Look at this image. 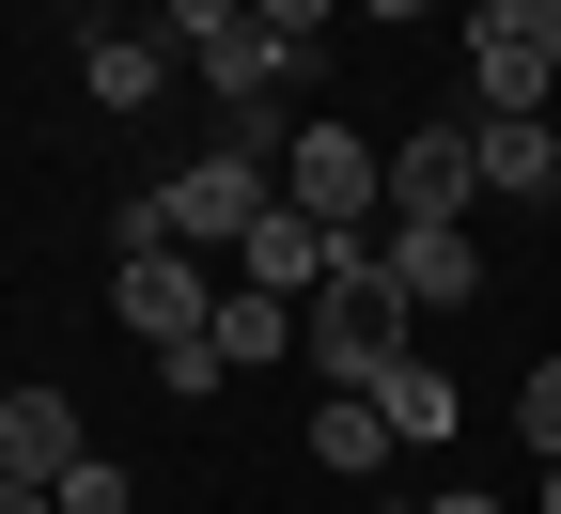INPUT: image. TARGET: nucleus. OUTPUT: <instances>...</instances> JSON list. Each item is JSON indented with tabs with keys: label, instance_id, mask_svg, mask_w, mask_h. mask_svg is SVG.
I'll return each instance as SVG.
<instances>
[{
	"label": "nucleus",
	"instance_id": "obj_20",
	"mask_svg": "<svg viewBox=\"0 0 561 514\" xmlns=\"http://www.w3.org/2000/svg\"><path fill=\"white\" fill-rule=\"evenodd\" d=\"M0 514H47V483H0Z\"/></svg>",
	"mask_w": 561,
	"mask_h": 514
},
{
	"label": "nucleus",
	"instance_id": "obj_19",
	"mask_svg": "<svg viewBox=\"0 0 561 514\" xmlns=\"http://www.w3.org/2000/svg\"><path fill=\"white\" fill-rule=\"evenodd\" d=\"M405 514H500V499H483V483H453V499H405Z\"/></svg>",
	"mask_w": 561,
	"mask_h": 514
},
{
	"label": "nucleus",
	"instance_id": "obj_17",
	"mask_svg": "<svg viewBox=\"0 0 561 514\" xmlns=\"http://www.w3.org/2000/svg\"><path fill=\"white\" fill-rule=\"evenodd\" d=\"M250 16H265V32H280V47H312V32H328V16H343V0H250Z\"/></svg>",
	"mask_w": 561,
	"mask_h": 514
},
{
	"label": "nucleus",
	"instance_id": "obj_14",
	"mask_svg": "<svg viewBox=\"0 0 561 514\" xmlns=\"http://www.w3.org/2000/svg\"><path fill=\"white\" fill-rule=\"evenodd\" d=\"M219 375H234V358H219V343H203V328H187V343H157V390H172V406H203V390H219Z\"/></svg>",
	"mask_w": 561,
	"mask_h": 514
},
{
	"label": "nucleus",
	"instance_id": "obj_1",
	"mask_svg": "<svg viewBox=\"0 0 561 514\" xmlns=\"http://www.w3.org/2000/svg\"><path fill=\"white\" fill-rule=\"evenodd\" d=\"M297 343H312V375H328V390H375L390 358L421 343V312H405V281H390L375 250H343L312 297H297Z\"/></svg>",
	"mask_w": 561,
	"mask_h": 514
},
{
	"label": "nucleus",
	"instance_id": "obj_12",
	"mask_svg": "<svg viewBox=\"0 0 561 514\" xmlns=\"http://www.w3.org/2000/svg\"><path fill=\"white\" fill-rule=\"evenodd\" d=\"M375 406H390V436H453V421H468V390H453V375H437L421 343L390 358V375H375Z\"/></svg>",
	"mask_w": 561,
	"mask_h": 514
},
{
	"label": "nucleus",
	"instance_id": "obj_22",
	"mask_svg": "<svg viewBox=\"0 0 561 514\" xmlns=\"http://www.w3.org/2000/svg\"><path fill=\"white\" fill-rule=\"evenodd\" d=\"M530 514H561V468H546V499H530Z\"/></svg>",
	"mask_w": 561,
	"mask_h": 514
},
{
	"label": "nucleus",
	"instance_id": "obj_4",
	"mask_svg": "<svg viewBox=\"0 0 561 514\" xmlns=\"http://www.w3.org/2000/svg\"><path fill=\"white\" fill-rule=\"evenodd\" d=\"M546 110H561V62L483 0V16H468V125H546Z\"/></svg>",
	"mask_w": 561,
	"mask_h": 514
},
{
	"label": "nucleus",
	"instance_id": "obj_5",
	"mask_svg": "<svg viewBox=\"0 0 561 514\" xmlns=\"http://www.w3.org/2000/svg\"><path fill=\"white\" fill-rule=\"evenodd\" d=\"M468 187H483V125L468 110L421 125V140H390V218H468Z\"/></svg>",
	"mask_w": 561,
	"mask_h": 514
},
{
	"label": "nucleus",
	"instance_id": "obj_15",
	"mask_svg": "<svg viewBox=\"0 0 561 514\" xmlns=\"http://www.w3.org/2000/svg\"><path fill=\"white\" fill-rule=\"evenodd\" d=\"M515 436H530L546 468H561V358H546V375H515Z\"/></svg>",
	"mask_w": 561,
	"mask_h": 514
},
{
	"label": "nucleus",
	"instance_id": "obj_13",
	"mask_svg": "<svg viewBox=\"0 0 561 514\" xmlns=\"http://www.w3.org/2000/svg\"><path fill=\"white\" fill-rule=\"evenodd\" d=\"M203 343H219L234 375H265V358L297 343V297H250V281H219V328H203Z\"/></svg>",
	"mask_w": 561,
	"mask_h": 514
},
{
	"label": "nucleus",
	"instance_id": "obj_2",
	"mask_svg": "<svg viewBox=\"0 0 561 514\" xmlns=\"http://www.w3.org/2000/svg\"><path fill=\"white\" fill-rule=\"evenodd\" d=\"M110 250H125V265H110V312H125L140 343L219 328V281H234V265H203L187 235H157V203H125V218H110Z\"/></svg>",
	"mask_w": 561,
	"mask_h": 514
},
{
	"label": "nucleus",
	"instance_id": "obj_10",
	"mask_svg": "<svg viewBox=\"0 0 561 514\" xmlns=\"http://www.w3.org/2000/svg\"><path fill=\"white\" fill-rule=\"evenodd\" d=\"M390 453H405V436H390L375 390H328V406H312V468H328V483H359V468H390Z\"/></svg>",
	"mask_w": 561,
	"mask_h": 514
},
{
	"label": "nucleus",
	"instance_id": "obj_21",
	"mask_svg": "<svg viewBox=\"0 0 561 514\" xmlns=\"http://www.w3.org/2000/svg\"><path fill=\"white\" fill-rule=\"evenodd\" d=\"M359 16H437V0H359Z\"/></svg>",
	"mask_w": 561,
	"mask_h": 514
},
{
	"label": "nucleus",
	"instance_id": "obj_6",
	"mask_svg": "<svg viewBox=\"0 0 561 514\" xmlns=\"http://www.w3.org/2000/svg\"><path fill=\"white\" fill-rule=\"evenodd\" d=\"M375 265L405 281V312H468V297H483V265H468V218H390V235H375Z\"/></svg>",
	"mask_w": 561,
	"mask_h": 514
},
{
	"label": "nucleus",
	"instance_id": "obj_8",
	"mask_svg": "<svg viewBox=\"0 0 561 514\" xmlns=\"http://www.w3.org/2000/svg\"><path fill=\"white\" fill-rule=\"evenodd\" d=\"M94 436H79V406L62 390H0V483H62Z\"/></svg>",
	"mask_w": 561,
	"mask_h": 514
},
{
	"label": "nucleus",
	"instance_id": "obj_9",
	"mask_svg": "<svg viewBox=\"0 0 561 514\" xmlns=\"http://www.w3.org/2000/svg\"><path fill=\"white\" fill-rule=\"evenodd\" d=\"M172 62H187L172 32H94V47H79V79H94V110H157V94H172Z\"/></svg>",
	"mask_w": 561,
	"mask_h": 514
},
{
	"label": "nucleus",
	"instance_id": "obj_16",
	"mask_svg": "<svg viewBox=\"0 0 561 514\" xmlns=\"http://www.w3.org/2000/svg\"><path fill=\"white\" fill-rule=\"evenodd\" d=\"M234 16H250V0H157V32H172V47H187V62H203V47H219V32H234Z\"/></svg>",
	"mask_w": 561,
	"mask_h": 514
},
{
	"label": "nucleus",
	"instance_id": "obj_11",
	"mask_svg": "<svg viewBox=\"0 0 561 514\" xmlns=\"http://www.w3.org/2000/svg\"><path fill=\"white\" fill-rule=\"evenodd\" d=\"M483 203H561V110L546 125H483Z\"/></svg>",
	"mask_w": 561,
	"mask_h": 514
},
{
	"label": "nucleus",
	"instance_id": "obj_7",
	"mask_svg": "<svg viewBox=\"0 0 561 514\" xmlns=\"http://www.w3.org/2000/svg\"><path fill=\"white\" fill-rule=\"evenodd\" d=\"M343 265V235H312V218L297 203H265L250 218V235H234V281H250V297H312V281Z\"/></svg>",
	"mask_w": 561,
	"mask_h": 514
},
{
	"label": "nucleus",
	"instance_id": "obj_18",
	"mask_svg": "<svg viewBox=\"0 0 561 514\" xmlns=\"http://www.w3.org/2000/svg\"><path fill=\"white\" fill-rule=\"evenodd\" d=\"M500 16H515V32H530V47L561 62V0H500Z\"/></svg>",
	"mask_w": 561,
	"mask_h": 514
},
{
	"label": "nucleus",
	"instance_id": "obj_3",
	"mask_svg": "<svg viewBox=\"0 0 561 514\" xmlns=\"http://www.w3.org/2000/svg\"><path fill=\"white\" fill-rule=\"evenodd\" d=\"M280 203H297L312 235L375 250V218H390V140H359V125H297V140H280Z\"/></svg>",
	"mask_w": 561,
	"mask_h": 514
}]
</instances>
